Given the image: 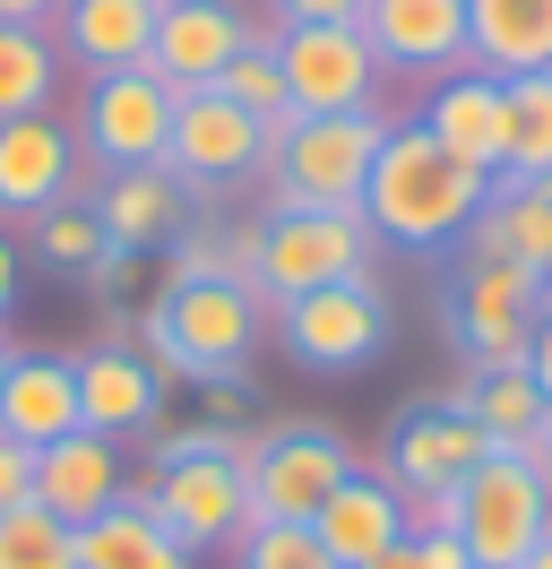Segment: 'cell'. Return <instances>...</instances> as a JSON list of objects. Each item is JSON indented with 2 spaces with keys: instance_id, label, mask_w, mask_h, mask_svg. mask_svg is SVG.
Returning <instances> with one entry per match:
<instances>
[{
  "instance_id": "1",
  "label": "cell",
  "mask_w": 552,
  "mask_h": 569,
  "mask_svg": "<svg viewBox=\"0 0 552 569\" xmlns=\"http://www.w3.org/2000/svg\"><path fill=\"white\" fill-rule=\"evenodd\" d=\"M483 199H492V173L457 164L423 121H388L372 181H363V224L388 250H448V242H466Z\"/></svg>"
},
{
  "instance_id": "2",
  "label": "cell",
  "mask_w": 552,
  "mask_h": 569,
  "mask_svg": "<svg viewBox=\"0 0 552 569\" xmlns=\"http://www.w3.org/2000/svg\"><path fill=\"white\" fill-rule=\"evenodd\" d=\"M268 337V302L234 277H165V293L138 311V355L156 380H250V355Z\"/></svg>"
},
{
  "instance_id": "3",
  "label": "cell",
  "mask_w": 552,
  "mask_h": 569,
  "mask_svg": "<svg viewBox=\"0 0 552 569\" xmlns=\"http://www.w3.org/2000/svg\"><path fill=\"white\" fill-rule=\"evenodd\" d=\"M388 139V112H310V121H285L268 139V208H363V181H372V156Z\"/></svg>"
},
{
  "instance_id": "4",
  "label": "cell",
  "mask_w": 552,
  "mask_h": 569,
  "mask_svg": "<svg viewBox=\"0 0 552 569\" xmlns=\"http://www.w3.org/2000/svg\"><path fill=\"white\" fill-rule=\"evenodd\" d=\"M372 224L363 208H268L259 216V268H250V293L259 302H303L319 284L372 277Z\"/></svg>"
},
{
  "instance_id": "5",
  "label": "cell",
  "mask_w": 552,
  "mask_h": 569,
  "mask_svg": "<svg viewBox=\"0 0 552 569\" xmlns=\"http://www.w3.org/2000/svg\"><path fill=\"white\" fill-rule=\"evenodd\" d=\"M552 535V483L535 449H492L457 483V543L475 569H526V552Z\"/></svg>"
},
{
  "instance_id": "6",
  "label": "cell",
  "mask_w": 552,
  "mask_h": 569,
  "mask_svg": "<svg viewBox=\"0 0 552 569\" xmlns=\"http://www.w3.org/2000/svg\"><path fill=\"white\" fill-rule=\"evenodd\" d=\"M172 104H181V87L156 70H112V78H87V96H78V156L96 164V173H121V164H165L172 147Z\"/></svg>"
},
{
  "instance_id": "7",
  "label": "cell",
  "mask_w": 552,
  "mask_h": 569,
  "mask_svg": "<svg viewBox=\"0 0 552 569\" xmlns=\"http://www.w3.org/2000/svg\"><path fill=\"white\" fill-rule=\"evenodd\" d=\"M276 337H285V355L303 362V371H328V380H345V371H363V362L388 346V293H379L372 277H345V284H319V293H303V302H276L268 311Z\"/></svg>"
},
{
  "instance_id": "8",
  "label": "cell",
  "mask_w": 552,
  "mask_h": 569,
  "mask_svg": "<svg viewBox=\"0 0 552 569\" xmlns=\"http://www.w3.org/2000/svg\"><path fill=\"white\" fill-rule=\"evenodd\" d=\"M345 475H363L354 440L337 423H268V458L250 475V518L259 527H310Z\"/></svg>"
},
{
  "instance_id": "9",
  "label": "cell",
  "mask_w": 552,
  "mask_h": 569,
  "mask_svg": "<svg viewBox=\"0 0 552 569\" xmlns=\"http://www.w3.org/2000/svg\"><path fill=\"white\" fill-rule=\"evenodd\" d=\"M276 70H285V96H294V121H310V112H372L379 78H388L354 18H337V27H276Z\"/></svg>"
},
{
  "instance_id": "10",
  "label": "cell",
  "mask_w": 552,
  "mask_h": 569,
  "mask_svg": "<svg viewBox=\"0 0 552 569\" xmlns=\"http://www.w3.org/2000/svg\"><path fill=\"white\" fill-rule=\"evenodd\" d=\"M544 302H552L544 277H526V268H510V259H475L466 284H457V311H448L466 371H518L526 346H535Z\"/></svg>"
},
{
  "instance_id": "11",
  "label": "cell",
  "mask_w": 552,
  "mask_h": 569,
  "mask_svg": "<svg viewBox=\"0 0 552 569\" xmlns=\"http://www.w3.org/2000/svg\"><path fill=\"white\" fill-rule=\"evenodd\" d=\"M268 139L241 104H225L216 87H181V104H172V147H165V173L181 190H225V181H259L268 164Z\"/></svg>"
},
{
  "instance_id": "12",
  "label": "cell",
  "mask_w": 552,
  "mask_h": 569,
  "mask_svg": "<svg viewBox=\"0 0 552 569\" xmlns=\"http://www.w3.org/2000/svg\"><path fill=\"white\" fill-rule=\"evenodd\" d=\"M156 509V527L199 561V552H234L241 535L259 527L250 518V483H241L225 458H181V466H156V492L138 500Z\"/></svg>"
},
{
  "instance_id": "13",
  "label": "cell",
  "mask_w": 552,
  "mask_h": 569,
  "mask_svg": "<svg viewBox=\"0 0 552 569\" xmlns=\"http://www.w3.org/2000/svg\"><path fill=\"white\" fill-rule=\"evenodd\" d=\"M78 190H96V164L78 156V130H69L61 112L0 121V216L34 224L43 208H61Z\"/></svg>"
},
{
  "instance_id": "14",
  "label": "cell",
  "mask_w": 552,
  "mask_h": 569,
  "mask_svg": "<svg viewBox=\"0 0 552 569\" xmlns=\"http://www.w3.org/2000/svg\"><path fill=\"white\" fill-rule=\"evenodd\" d=\"M483 458H492V440L475 431V415L457 397H423L388 431V483L397 492H457Z\"/></svg>"
},
{
  "instance_id": "15",
  "label": "cell",
  "mask_w": 552,
  "mask_h": 569,
  "mask_svg": "<svg viewBox=\"0 0 552 569\" xmlns=\"http://www.w3.org/2000/svg\"><path fill=\"white\" fill-rule=\"evenodd\" d=\"M354 27L372 36L379 70H397V78L475 70V61H466V0H363Z\"/></svg>"
},
{
  "instance_id": "16",
  "label": "cell",
  "mask_w": 552,
  "mask_h": 569,
  "mask_svg": "<svg viewBox=\"0 0 552 569\" xmlns=\"http://www.w3.org/2000/svg\"><path fill=\"white\" fill-rule=\"evenodd\" d=\"M0 431L27 440V449H52L69 431H87V415H78V355L18 346V355H9V380H0Z\"/></svg>"
},
{
  "instance_id": "17",
  "label": "cell",
  "mask_w": 552,
  "mask_h": 569,
  "mask_svg": "<svg viewBox=\"0 0 552 569\" xmlns=\"http://www.w3.org/2000/svg\"><path fill=\"white\" fill-rule=\"evenodd\" d=\"M250 27H259V18H241L234 0H165V9H156L147 70L172 78V87H216V70L250 43Z\"/></svg>"
},
{
  "instance_id": "18",
  "label": "cell",
  "mask_w": 552,
  "mask_h": 569,
  "mask_svg": "<svg viewBox=\"0 0 552 569\" xmlns=\"http://www.w3.org/2000/svg\"><path fill=\"white\" fill-rule=\"evenodd\" d=\"M78 415H87V431H103L112 449H121V440H147L156 415H165L156 362L138 355V346H96V355H78Z\"/></svg>"
},
{
  "instance_id": "19",
  "label": "cell",
  "mask_w": 552,
  "mask_h": 569,
  "mask_svg": "<svg viewBox=\"0 0 552 569\" xmlns=\"http://www.w3.org/2000/svg\"><path fill=\"white\" fill-rule=\"evenodd\" d=\"M87 208H96L103 242L121 250H165L181 224H190V190L165 173V164H121V173H96V190H87Z\"/></svg>"
},
{
  "instance_id": "20",
  "label": "cell",
  "mask_w": 552,
  "mask_h": 569,
  "mask_svg": "<svg viewBox=\"0 0 552 569\" xmlns=\"http://www.w3.org/2000/svg\"><path fill=\"white\" fill-rule=\"evenodd\" d=\"M156 9H165V0H61L52 43H61V61H78L87 78L147 70V52H156Z\"/></svg>"
},
{
  "instance_id": "21",
  "label": "cell",
  "mask_w": 552,
  "mask_h": 569,
  "mask_svg": "<svg viewBox=\"0 0 552 569\" xmlns=\"http://www.w3.org/2000/svg\"><path fill=\"white\" fill-rule=\"evenodd\" d=\"M121 492H130V475H121V449L103 431H69L52 449H34V509H52L61 527L103 518Z\"/></svg>"
},
{
  "instance_id": "22",
  "label": "cell",
  "mask_w": 552,
  "mask_h": 569,
  "mask_svg": "<svg viewBox=\"0 0 552 569\" xmlns=\"http://www.w3.org/2000/svg\"><path fill=\"white\" fill-rule=\"evenodd\" d=\"M432 139L457 156V164H475V173L501 181V78L483 70H448L432 78V96H423V112H414Z\"/></svg>"
},
{
  "instance_id": "23",
  "label": "cell",
  "mask_w": 552,
  "mask_h": 569,
  "mask_svg": "<svg viewBox=\"0 0 552 569\" xmlns=\"http://www.w3.org/2000/svg\"><path fill=\"white\" fill-rule=\"evenodd\" d=\"M310 535H319V552H328L337 569H363L372 552L406 543V492H397L388 475H345L337 500L310 518Z\"/></svg>"
},
{
  "instance_id": "24",
  "label": "cell",
  "mask_w": 552,
  "mask_h": 569,
  "mask_svg": "<svg viewBox=\"0 0 552 569\" xmlns=\"http://www.w3.org/2000/svg\"><path fill=\"white\" fill-rule=\"evenodd\" d=\"M466 61L483 78L552 70V0H466Z\"/></svg>"
},
{
  "instance_id": "25",
  "label": "cell",
  "mask_w": 552,
  "mask_h": 569,
  "mask_svg": "<svg viewBox=\"0 0 552 569\" xmlns=\"http://www.w3.org/2000/svg\"><path fill=\"white\" fill-rule=\"evenodd\" d=\"M466 250H475V259H510V268L552 284V208L535 199V181H510V173L492 181L483 216L466 224Z\"/></svg>"
},
{
  "instance_id": "26",
  "label": "cell",
  "mask_w": 552,
  "mask_h": 569,
  "mask_svg": "<svg viewBox=\"0 0 552 569\" xmlns=\"http://www.w3.org/2000/svg\"><path fill=\"white\" fill-rule=\"evenodd\" d=\"M448 397L475 415V431L492 440V449H535L544 423H552V406H544V389L526 380V362H518V371H466Z\"/></svg>"
},
{
  "instance_id": "27",
  "label": "cell",
  "mask_w": 552,
  "mask_h": 569,
  "mask_svg": "<svg viewBox=\"0 0 552 569\" xmlns=\"http://www.w3.org/2000/svg\"><path fill=\"white\" fill-rule=\"evenodd\" d=\"M78 569H190V552L156 527V509L112 500L103 518H87V527H78Z\"/></svg>"
},
{
  "instance_id": "28",
  "label": "cell",
  "mask_w": 552,
  "mask_h": 569,
  "mask_svg": "<svg viewBox=\"0 0 552 569\" xmlns=\"http://www.w3.org/2000/svg\"><path fill=\"white\" fill-rule=\"evenodd\" d=\"M61 43L52 27H0V121H27V112H52L61 96Z\"/></svg>"
},
{
  "instance_id": "29",
  "label": "cell",
  "mask_w": 552,
  "mask_h": 569,
  "mask_svg": "<svg viewBox=\"0 0 552 569\" xmlns=\"http://www.w3.org/2000/svg\"><path fill=\"white\" fill-rule=\"evenodd\" d=\"M501 173H552V70L501 78Z\"/></svg>"
},
{
  "instance_id": "30",
  "label": "cell",
  "mask_w": 552,
  "mask_h": 569,
  "mask_svg": "<svg viewBox=\"0 0 552 569\" xmlns=\"http://www.w3.org/2000/svg\"><path fill=\"white\" fill-rule=\"evenodd\" d=\"M216 96H225V104H241L259 130H285V121H294V96H285V70H276V27H268V18H259V27H250V43H241L234 61L216 70Z\"/></svg>"
},
{
  "instance_id": "31",
  "label": "cell",
  "mask_w": 552,
  "mask_h": 569,
  "mask_svg": "<svg viewBox=\"0 0 552 569\" xmlns=\"http://www.w3.org/2000/svg\"><path fill=\"white\" fill-rule=\"evenodd\" d=\"M0 569H78V527L52 509H0Z\"/></svg>"
},
{
  "instance_id": "32",
  "label": "cell",
  "mask_w": 552,
  "mask_h": 569,
  "mask_svg": "<svg viewBox=\"0 0 552 569\" xmlns=\"http://www.w3.org/2000/svg\"><path fill=\"white\" fill-rule=\"evenodd\" d=\"M27 233H34V259H43V268H69V277H87V259L103 250V224H96V208H87V199L43 208Z\"/></svg>"
},
{
  "instance_id": "33",
  "label": "cell",
  "mask_w": 552,
  "mask_h": 569,
  "mask_svg": "<svg viewBox=\"0 0 552 569\" xmlns=\"http://www.w3.org/2000/svg\"><path fill=\"white\" fill-rule=\"evenodd\" d=\"M234 552H241V569H337L310 527H250Z\"/></svg>"
},
{
  "instance_id": "34",
  "label": "cell",
  "mask_w": 552,
  "mask_h": 569,
  "mask_svg": "<svg viewBox=\"0 0 552 569\" xmlns=\"http://www.w3.org/2000/svg\"><path fill=\"white\" fill-rule=\"evenodd\" d=\"M34 500V449L0 431V509H27Z\"/></svg>"
},
{
  "instance_id": "35",
  "label": "cell",
  "mask_w": 552,
  "mask_h": 569,
  "mask_svg": "<svg viewBox=\"0 0 552 569\" xmlns=\"http://www.w3.org/2000/svg\"><path fill=\"white\" fill-rule=\"evenodd\" d=\"M363 18V0H268V27H337Z\"/></svg>"
},
{
  "instance_id": "36",
  "label": "cell",
  "mask_w": 552,
  "mask_h": 569,
  "mask_svg": "<svg viewBox=\"0 0 552 569\" xmlns=\"http://www.w3.org/2000/svg\"><path fill=\"white\" fill-rule=\"evenodd\" d=\"M87 284H96V302H112V293H130V284H138V250L103 242L96 259H87Z\"/></svg>"
},
{
  "instance_id": "37",
  "label": "cell",
  "mask_w": 552,
  "mask_h": 569,
  "mask_svg": "<svg viewBox=\"0 0 552 569\" xmlns=\"http://www.w3.org/2000/svg\"><path fill=\"white\" fill-rule=\"evenodd\" d=\"M406 543H414V561H423V569H475L457 535H406Z\"/></svg>"
},
{
  "instance_id": "38",
  "label": "cell",
  "mask_w": 552,
  "mask_h": 569,
  "mask_svg": "<svg viewBox=\"0 0 552 569\" xmlns=\"http://www.w3.org/2000/svg\"><path fill=\"white\" fill-rule=\"evenodd\" d=\"M526 380H535L544 406H552V302H544V320H535V346H526Z\"/></svg>"
},
{
  "instance_id": "39",
  "label": "cell",
  "mask_w": 552,
  "mask_h": 569,
  "mask_svg": "<svg viewBox=\"0 0 552 569\" xmlns=\"http://www.w3.org/2000/svg\"><path fill=\"white\" fill-rule=\"evenodd\" d=\"M61 0H0V27H52Z\"/></svg>"
},
{
  "instance_id": "40",
  "label": "cell",
  "mask_w": 552,
  "mask_h": 569,
  "mask_svg": "<svg viewBox=\"0 0 552 569\" xmlns=\"http://www.w3.org/2000/svg\"><path fill=\"white\" fill-rule=\"evenodd\" d=\"M18 277H27V259H18V242L0 233V320L18 311Z\"/></svg>"
},
{
  "instance_id": "41",
  "label": "cell",
  "mask_w": 552,
  "mask_h": 569,
  "mask_svg": "<svg viewBox=\"0 0 552 569\" xmlns=\"http://www.w3.org/2000/svg\"><path fill=\"white\" fill-rule=\"evenodd\" d=\"M363 569H423V561H414V543H388V552H372Z\"/></svg>"
},
{
  "instance_id": "42",
  "label": "cell",
  "mask_w": 552,
  "mask_h": 569,
  "mask_svg": "<svg viewBox=\"0 0 552 569\" xmlns=\"http://www.w3.org/2000/svg\"><path fill=\"white\" fill-rule=\"evenodd\" d=\"M535 466H544V483H552V423H544V440H535Z\"/></svg>"
},
{
  "instance_id": "43",
  "label": "cell",
  "mask_w": 552,
  "mask_h": 569,
  "mask_svg": "<svg viewBox=\"0 0 552 569\" xmlns=\"http://www.w3.org/2000/svg\"><path fill=\"white\" fill-rule=\"evenodd\" d=\"M526 569H552V535H544V543H535V552H526Z\"/></svg>"
},
{
  "instance_id": "44",
  "label": "cell",
  "mask_w": 552,
  "mask_h": 569,
  "mask_svg": "<svg viewBox=\"0 0 552 569\" xmlns=\"http://www.w3.org/2000/svg\"><path fill=\"white\" fill-rule=\"evenodd\" d=\"M9 355H18V346H9V337H0V380H9Z\"/></svg>"
}]
</instances>
